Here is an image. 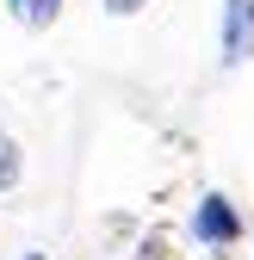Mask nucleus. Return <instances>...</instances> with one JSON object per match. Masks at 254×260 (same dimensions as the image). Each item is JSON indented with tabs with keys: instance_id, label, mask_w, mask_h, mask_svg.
Here are the masks:
<instances>
[{
	"instance_id": "f257e3e1",
	"label": "nucleus",
	"mask_w": 254,
	"mask_h": 260,
	"mask_svg": "<svg viewBox=\"0 0 254 260\" xmlns=\"http://www.w3.org/2000/svg\"><path fill=\"white\" fill-rule=\"evenodd\" d=\"M248 236V223L236 211V199H224V192H205V199L193 205V242L199 248H236Z\"/></svg>"
},
{
	"instance_id": "f03ea898",
	"label": "nucleus",
	"mask_w": 254,
	"mask_h": 260,
	"mask_svg": "<svg viewBox=\"0 0 254 260\" xmlns=\"http://www.w3.org/2000/svg\"><path fill=\"white\" fill-rule=\"evenodd\" d=\"M217 62H224V69L254 62V0H224V25H217Z\"/></svg>"
},
{
	"instance_id": "7ed1b4c3",
	"label": "nucleus",
	"mask_w": 254,
	"mask_h": 260,
	"mask_svg": "<svg viewBox=\"0 0 254 260\" xmlns=\"http://www.w3.org/2000/svg\"><path fill=\"white\" fill-rule=\"evenodd\" d=\"M7 7H13V19H19L25 31H44V25L62 19V0H7Z\"/></svg>"
},
{
	"instance_id": "20e7f679",
	"label": "nucleus",
	"mask_w": 254,
	"mask_h": 260,
	"mask_svg": "<svg viewBox=\"0 0 254 260\" xmlns=\"http://www.w3.org/2000/svg\"><path fill=\"white\" fill-rule=\"evenodd\" d=\"M25 180V155H19V143H13V130L0 124V192H13Z\"/></svg>"
},
{
	"instance_id": "39448f33",
	"label": "nucleus",
	"mask_w": 254,
	"mask_h": 260,
	"mask_svg": "<svg viewBox=\"0 0 254 260\" xmlns=\"http://www.w3.org/2000/svg\"><path fill=\"white\" fill-rule=\"evenodd\" d=\"M100 7H106L112 19H131V13H143V7H149V0H100Z\"/></svg>"
},
{
	"instance_id": "423d86ee",
	"label": "nucleus",
	"mask_w": 254,
	"mask_h": 260,
	"mask_svg": "<svg viewBox=\"0 0 254 260\" xmlns=\"http://www.w3.org/2000/svg\"><path fill=\"white\" fill-rule=\"evenodd\" d=\"M137 260H168V236H149V242H143V254H137Z\"/></svg>"
},
{
	"instance_id": "0eeeda50",
	"label": "nucleus",
	"mask_w": 254,
	"mask_h": 260,
	"mask_svg": "<svg viewBox=\"0 0 254 260\" xmlns=\"http://www.w3.org/2000/svg\"><path fill=\"white\" fill-rule=\"evenodd\" d=\"M25 260H50V254H25Z\"/></svg>"
}]
</instances>
